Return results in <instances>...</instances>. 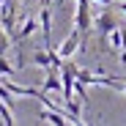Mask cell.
I'll return each mask as SVG.
<instances>
[{
	"label": "cell",
	"mask_w": 126,
	"mask_h": 126,
	"mask_svg": "<svg viewBox=\"0 0 126 126\" xmlns=\"http://www.w3.org/2000/svg\"><path fill=\"white\" fill-rule=\"evenodd\" d=\"M38 121L52 123V126H66V123H71L69 112H60V110H55V107H44V110L38 112Z\"/></svg>",
	"instance_id": "4"
},
{
	"label": "cell",
	"mask_w": 126,
	"mask_h": 126,
	"mask_svg": "<svg viewBox=\"0 0 126 126\" xmlns=\"http://www.w3.org/2000/svg\"><path fill=\"white\" fill-rule=\"evenodd\" d=\"M115 8H118V11H123V14H126V0H115Z\"/></svg>",
	"instance_id": "11"
},
{
	"label": "cell",
	"mask_w": 126,
	"mask_h": 126,
	"mask_svg": "<svg viewBox=\"0 0 126 126\" xmlns=\"http://www.w3.org/2000/svg\"><path fill=\"white\" fill-rule=\"evenodd\" d=\"M93 14H91V0H77V14H74V28H79L82 33L93 28Z\"/></svg>",
	"instance_id": "2"
},
{
	"label": "cell",
	"mask_w": 126,
	"mask_h": 126,
	"mask_svg": "<svg viewBox=\"0 0 126 126\" xmlns=\"http://www.w3.org/2000/svg\"><path fill=\"white\" fill-rule=\"evenodd\" d=\"M38 19L36 16H25V22H19V28H16V33L11 36V41H22V38H28V36H33L36 30H38Z\"/></svg>",
	"instance_id": "5"
},
{
	"label": "cell",
	"mask_w": 126,
	"mask_h": 126,
	"mask_svg": "<svg viewBox=\"0 0 126 126\" xmlns=\"http://www.w3.org/2000/svg\"><path fill=\"white\" fill-rule=\"evenodd\" d=\"M8 47H11V36H8V30L3 25H0V55H6Z\"/></svg>",
	"instance_id": "9"
},
{
	"label": "cell",
	"mask_w": 126,
	"mask_h": 126,
	"mask_svg": "<svg viewBox=\"0 0 126 126\" xmlns=\"http://www.w3.org/2000/svg\"><path fill=\"white\" fill-rule=\"evenodd\" d=\"M91 3H99V6H112L115 0H91Z\"/></svg>",
	"instance_id": "12"
},
{
	"label": "cell",
	"mask_w": 126,
	"mask_h": 126,
	"mask_svg": "<svg viewBox=\"0 0 126 126\" xmlns=\"http://www.w3.org/2000/svg\"><path fill=\"white\" fill-rule=\"evenodd\" d=\"M3 3H6V0H0V6H3Z\"/></svg>",
	"instance_id": "15"
},
{
	"label": "cell",
	"mask_w": 126,
	"mask_h": 126,
	"mask_svg": "<svg viewBox=\"0 0 126 126\" xmlns=\"http://www.w3.org/2000/svg\"><path fill=\"white\" fill-rule=\"evenodd\" d=\"M0 121H3L6 126L16 123V121H14V112H11V104H6V101H0Z\"/></svg>",
	"instance_id": "8"
},
{
	"label": "cell",
	"mask_w": 126,
	"mask_h": 126,
	"mask_svg": "<svg viewBox=\"0 0 126 126\" xmlns=\"http://www.w3.org/2000/svg\"><path fill=\"white\" fill-rule=\"evenodd\" d=\"M30 63L33 66H38V69H49V66H55V49H38V52H33V58H30Z\"/></svg>",
	"instance_id": "7"
},
{
	"label": "cell",
	"mask_w": 126,
	"mask_h": 126,
	"mask_svg": "<svg viewBox=\"0 0 126 126\" xmlns=\"http://www.w3.org/2000/svg\"><path fill=\"white\" fill-rule=\"evenodd\" d=\"M121 49H126V28H123V44H121Z\"/></svg>",
	"instance_id": "13"
},
{
	"label": "cell",
	"mask_w": 126,
	"mask_h": 126,
	"mask_svg": "<svg viewBox=\"0 0 126 126\" xmlns=\"http://www.w3.org/2000/svg\"><path fill=\"white\" fill-rule=\"evenodd\" d=\"M0 77H14V66L6 60V55H0Z\"/></svg>",
	"instance_id": "10"
},
{
	"label": "cell",
	"mask_w": 126,
	"mask_h": 126,
	"mask_svg": "<svg viewBox=\"0 0 126 126\" xmlns=\"http://www.w3.org/2000/svg\"><path fill=\"white\" fill-rule=\"evenodd\" d=\"M82 47V30L79 28H74L71 33H69V38H63V44L58 47V55L63 58V60H69V58H74V52Z\"/></svg>",
	"instance_id": "3"
},
{
	"label": "cell",
	"mask_w": 126,
	"mask_h": 126,
	"mask_svg": "<svg viewBox=\"0 0 126 126\" xmlns=\"http://www.w3.org/2000/svg\"><path fill=\"white\" fill-rule=\"evenodd\" d=\"M41 3H49V0H41Z\"/></svg>",
	"instance_id": "14"
},
{
	"label": "cell",
	"mask_w": 126,
	"mask_h": 126,
	"mask_svg": "<svg viewBox=\"0 0 126 126\" xmlns=\"http://www.w3.org/2000/svg\"><path fill=\"white\" fill-rule=\"evenodd\" d=\"M38 22H41V36H44V47H47V49H52V44H49V38H52V16H49L47 3H41V16H38Z\"/></svg>",
	"instance_id": "6"
},
{
	"label": "cell",
	"mask_w": 126,
	"mask_h": 126,
	"mask_svg": "<svg viewBox=\"0 0 126 126\" xmlns=\"http://www.w3.org/2000/svg\"><path fill=\"white\" fill-rule=\"evenodd\" d=\"M93 28H96V33H99V38H101V49H104V38H107L118 25H115V14H112V6H107L99 16H96V22H93Z\"/></svg>",
	"instance_id": "1"
}]
</instances>
